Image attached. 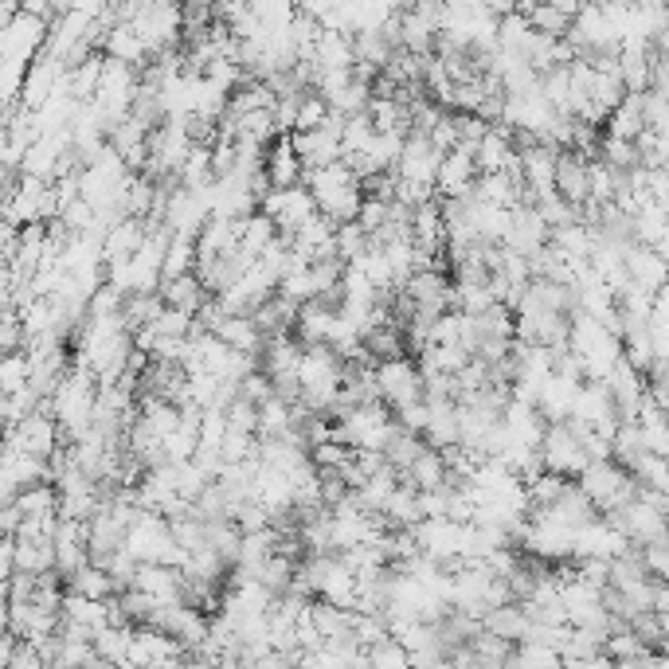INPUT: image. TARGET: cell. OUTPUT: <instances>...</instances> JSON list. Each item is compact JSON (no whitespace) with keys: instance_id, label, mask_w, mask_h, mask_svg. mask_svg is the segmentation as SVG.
I'll return each mask as SVG.
<instances>
[{"instance_id":"603a6c76","label":"cell","mask_w":669,"mask_h":669,"mask_svg":"<svg viewBox=\"0 0 669 669\" xmlns=\"http://www.w3.org/2000/svg\"><path fill=\"white\" fill-rule=\"evenodd\" d=\"M654 51L669 59V4H666V16H662V28H658V36H654Z\"/></svg>"},{"instance_id":"8992f818","label":"cell","mask_w":669,"mask_h":669,"mask_svg":"<svg viewBox=\"0 0 669 669\" xmlns=\"http://www.w3.org/2000/svg\"><path fill=\"white\" fill-rule=\"evenodd\" d=\"M544 247H552V227L544 223V216L529 204L513 208V220L505 231V251H513L521 259H536Z\"/></svg>"},{"instance_id":"ffe728a7","label":"cell","mask_w":669,"mask_h":669,"mask_svg":"<svg viewBox=\"0 0 669 669\" xmlns=\"http://www.w3.org/2000/svg\"><path fill=\"white\" fill-rule=\"evenodd\" d=\"M646 134V118H642V94H626V102L611 114L607 122V137H619V141H634Z\"/></svg>"},{"instance_id":"9c48e42d","label":"cell","mask_w":669,"mask_h":669,"mask_svg":"<svg viewBox=\"0 0 669 669\" xmlns=\"http://www.w3.org/2000/svg\"><path fill=\"white\" fill-rule=\"evenodd\" d=\"M267 180L274 192H290V188H302V184H306V165H302V157L294 153V141H290V137H278L267 149Z\"/></svg>"},{"instance_id":"6da1fadb","label":"cell","mask_w":669,"mask_h":669,"mask_svg":"<svg viewBox=\"0 0 669 669\" xmlns=\"http://www.w3.org/2000/svg\"><path fill=\"white\" fill-rule=\"evenodd\" d=\"M306 188L317 200V212L325 220H333L337 227L341 223H357L360 208H364V188L360 180L353 177V169L341 161V165H329V169H306Z\"/></svg>"},{"instance_id":"30bf717a","label":"cell","mask_w":669,"mask_h":669,"mask_svg":"<svg viewBox=\"0 0 669 669\" xmlns=\"http://www.w3.org/2000/svg\"><path fill=\"white\" fill-rule=\"evenodd\" d=\"M517 12L533 24L540 36L548 40H568L576 16H580V4H517Z\"/></svg>"},{"instance_id":"d6986e66","label":"cell","mask_w":669,"mask_h":669,"mask_svg":"<svg viewBox=\"0 0 669 669\" xmlns=\"http://www.w3.org/2000/svg\"><path fill=\"white\" fill-rule=\"evenodd\" d=\"M235 223H239V247H243L251 259H259L270 243L282 235V231H278V223L270 220L267 212H255V216H247V220H235Z\"/></svg>"},{"instance_id":"8fae6325","label":"cell","mask_w":669,"mask_h":669,"mask_svg":"<svg viewBox=\"0 0 669 669\" xmlns=\"http://www.w3.org/2000/svg\"><path fill=\"white\" fill-rule=\"evenodd\" d=\"M556 192H560L572 208H583V204L591 200V161H587L583 153H560Z\"/></svg>"},{"instance_id":"5bb4252c","label":"cell","mask_w":669,"mask_h":669,"mask_svg":"<svg viewBox=\"0 0 669 669\" xmlns=\"http://www.w3.org/2000/svg\"><path fill=\"white\" fill-rule=\"evenodd\" d=\"M482 626L497 634V638H505L509 646H525L529 642V630H533V619H529V607H521V603H509V607H497L490 611Z\"/></svg>"},{"instance_id":"7402d4cb","label":"cell","mask_w":669,"mask_h":669,"mask_svg":"<svg viewBox=\"0 0 669 669\" xmlns=\"http://www.w3.org/2000/svg\"><path fill=\"white\" fill-rule=\"evenodd\" d=\"M325 118H329V106H325V98L313 90V94H306V102H302L298 134H310V130H317V126H325Z\"/></svg>"},{"instance_id":"7a4b0ae2","label":"cell","mask_w":669,"mask_h":669,"mask_svg":"<svg viewBox=\"0 0 669 669\" xmlns=\"http://www.w3.org/2000/svg\"><path fill=\"white\" fill-rule=\"evenodd\" d=\"M396 431V415L388 403L376 407H360L349 419H341L333 427V443L349 446V450H364V454H384V446Z\"/></svg>"},{"instance_id":"3957f363","label":"cell","mask_w":669,"mask_h":669,"mask_svg":"<svg viewBox=\"0 0 669 669\" xmlns=\"http://www.w3.org/2000/svg\"><path fill=\"white\" fill-rule=\"evenodd\" d=\"M376 380H380V396L392 407V415L403 411V407L427 403V396H423V372H419V364L411 357L376 364Z\"/></svg>"},{"instance_id":"9a60e30c","label":"cell","mask_w":669,"mask_h":669,"mask_svg":"<svg viewBox=\"0 0 669 669\" xmlns=\"http://www.w3.org/2000/svg\"><path fill=\"white\" fill-rule=\"evenodd\" d=\"M216 337H220L231 353H243V357H255V360L263 357V349H267V337L259 333L255 317H227Z\"/></svg>"},{"instance_id":"ac0fdd59","label":"cell","mask_w":669,"mask_h":669,"mask_svg":"<svg viewBox=\"0 0 669 669\" xmlns=\"http://www.w3.org/2000/svg\"><path fill=\"white\" fill-rule=\"evenodd\" d=\"M646 439H642V431H638V423H623L619 431H615V439H611V462H619L626 474H634L642 462H646Z\"/></svg>"},{"instance_id":"ba28073f","label":"cell","mask_w":669,"mask_h":669,"mask_svg":"<svg viewBox=\"0 0 669 669\" xmlns=\"http://www.w3.org/2000/svg\"><path fill=\"white\" fill-rule=\"evenodd\" d=\"M427 446L435 450H458L462 446V407L458 400L427 403V431H423Z\"/></svg>"},{"instance_id":"44dd1931","label":"cell","mask_w":669,"mask_h":669,"mask_svg":"<svg viewBox=\"0 0 669 669\" xmlns=\"http://www.w3.org/2000/svg\"><path fill=\"white\" fill-rule=\"evenodd\" d=\"M67 591L71 595H87V599H98V603H114L118 599V587H114V580H110V572L106 568H83L75 580L67 583Z\"/></svg>"},{"instance_id":"e0dca14e","label":"cell","mask_w":669,"mask_h":669,"mask_svg":"<svg viewBox=\"0 0 669 669\" xmlns=\"http://www.w3.org/2000/svg\"><path fill=\"white\" fill-rule=\"evenodd\" d=\"M427 450V439L423 435H415V431H407L396 423V431H392V439L384 446V462L396 470V474H407L411 466H415V458Z\"/></svg>"},{"instance_id":"52a82bcc","label":"cell","mask_w":669,"mask_h":669,"mask_svg":"<svg viewBox=\"0 0 669 669\" xmlns=\"http://www.w3.org/2000/svg\"><path fill=\"white\" fill-rule=\"evenodd\" d=\"M626 274H630V286L650 294V298H662L669 286V263L654 251V247H634L626 255Z\"/></svg>"},{"instance_id":"7c38bea8","label":"cell","mask_w":669,"mask_h":669,"mask_svg":"<svg viewBox=\"0 0 669 669\" xmlns=\"http://www.w3.org/2000/svg\"><path fill=\"white\" fill-rule=\"evenodd\" d=\"M161 302L169 306V310H180L188 313V317H200V310L212 302V294L204 290V282L196 278V274H184V278H169V282H161Z\"/></svg>"},{"instance_id":"5b68a950","label":"cell","mask_w":669,"mask_h":669,"mask_svg":"<svg viewBox=\"0 0 669 669\" xmlns=\"http://www.w3.org/2000/svg\"><path fill=\"white\" fill-rule=\"evenodd\" d=\"M263 212H267L270 220L278 223V231L290 235V239L310 220L321 216V212H317V200H313V192L306 184H302V188H290V192H270L267 200H263Z\"/></svg>"},{"instance_id":"4fadbf2b","label":"cell","mask_w":669,"mask_h":669,"mask_svg":"<svg viewBox=\"0 0 669 669\" xmlns=\"http://www.w3.org/2000/svg\"><path fill=\"white\" fill-rule=\"evenodd\" d=\"M400 486H411L415 493H439L446 486V454L443 450H435V446H427L419 458H415V466L400 474Z\"/></svg>"},{"instance_id":"2e32d148","label":"cell","mask_w":669,"mask_h":669,"mask_svg":"<svg viewBox=\"0 0 669 669\" xmlns=\"http://www.w3.org/2000/svg\"><path fill=\"white\" fill-rule=\"evenodd\" d=\"M165 313V302H161V294H126V302H122V329L130 333V337H141L145 329H153V321Z\"/></svg>"},{"instance_id":"277c9868","label":"cell","mask_w":669,"mask_h":669,"mask_svg":"<svg viewBox=\"0 0 669 669\" xmlns=\"http://www.w3.org/2000/svg\"><path fill=\"white\" fill-rule=\"evenodd\" d=\"M540 458H544V470H548V474H560V478H568V482H580V474L591 466V458H587L583 443L564 427V423H552V427L544 431Z\"/></svg>"}]
</instances>
